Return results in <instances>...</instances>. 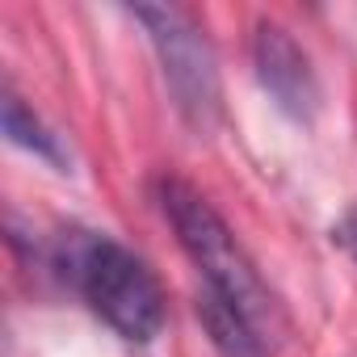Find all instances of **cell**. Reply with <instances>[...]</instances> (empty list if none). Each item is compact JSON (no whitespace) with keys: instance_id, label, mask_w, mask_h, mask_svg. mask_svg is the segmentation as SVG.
Wrapping results in <instances>:
<instances>
[{"instance_id":"obj_1","label":"cell","mask_w":357,"mask_h":357,"mask_svg":"<svg viewBox=\"0 0 357 357\" xmlns=\"http://www.w3.org/2000/svg\"><path fill=\"white\" fill-rule=\"evenodd\" d=\"M55 269L59 278L89 303L97 319H105L122 340L147 344L160 336L168 319V298L160 278L143 257L118 244L105 231L68 227L55 236Z\"/></svg>"},{"instance_id":"obj_2","label":"cell","mask_w":357,"mask_h":357,"mask_svg":"<svg viewBox=\"0 0 357 357\" xmlns=\"http://www.w3.org/2000/svg\"><path fill=\"white\" fill-rule=\"evenodd\" d=\"M155 202H160L168 227L176 231V244H181L185 257L198 265L202 290L231 303L261 336L278 332V324H282L278 298L265 286V278L257 273L244 244L236 240V231L227 227V219L211 206V198L198 194L190 181H181V176H160L155 181Z\"/></svg>"},{"instance_id":"obj_3","label":"cell","mask_w":357,"mask_h":357,"mask_svg":"<svg viewBox=\"0 0 357 357\" xmlns=\"http://www.w3.org/2000/svg\"><path fill=\"white\" fill-rule=\"evenodd\" d=\"M130 17L147 30L172 105L194 135H215L223 122V72L206 30L176 5H135Z\"/></svg>"},{"instance_id":"obj_4","label":"cell","mask_w":357,"mask_h":357,"mask_svg":"<svg viewBox=\"0 0 357 357\" xmlns=\"http://www.w3.org/2000/svg\"><path fill=\"white\" fill-rule=\"evenodd\" d=\"M252 68L261 89L269 93V101L294 118V122H315L324 89H319V72L307 55V47L273 17H261L252 26Z\"/></svg>"},{"instance_id":"obj_5","label":"cell","mask_w":357,"mask_h":357,"mask_svg":"<svg viewBox=\"0 0 357 357\" xmlns=\"http://www.w3.org/2000/svg\"><path fill=\"white\" fill-rule=\"evenodd\" d=\"M198 319H202L211 344L219 349V357H265V336L219 294H211V290L198 294Z\"/></svg>"},{"instance_id":"obj_6","label":"cell","mask_w":357,"mask_h":357,"mask_svg":"<svg viewBox=\"0 0 357 357\" xmlns=\"http://www.w3.org/2000/svg\"><path fill=\"white\" fill-rule=\"evenodd\" d=\"M5 135H9V143H17V147H26V151H34L38 160H47V164H55L59 172H68V164H72V155H68V147H63V139L17 97V93H5Z\"/></svg>"},{"instance_id":"obj_7","label":"cell","mask_w":357,"mask_h":357,"mask_svg":"<svg viewBox=\"0 0 357 357\" xmlns=\"http://www.w3.org/2000/svg\"><path fill=\"white\" fill-rule=\"evenodd\" d=\"M332 244L357 261V206H349V211L332 223Z\"/></svg>"}]
</instances>
